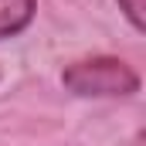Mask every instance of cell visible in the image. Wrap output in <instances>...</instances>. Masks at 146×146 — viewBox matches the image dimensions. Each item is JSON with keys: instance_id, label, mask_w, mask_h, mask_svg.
I'll use <instances>...</instances> for the list:
<instances>
[{"instance_id": "3", "label": "cell", "mask_w": 146, "mask_h": 146, "mask_svg": "<svg viewBox=\"0 0 146 146\" xmlns=\"http://www.w3.org/2000/svg\"><path fill=\"white\" fill-rule=\"evenodd\" d=\"M115 3H119V10L129 17V24H133L136 31L146 27V14H143V10H146V0H115Z\"/></svg>"}, {"instance_id": "1", "label": "cell", "mask_w": 146, "mask_h": 146, "mask_svg": "<svg viewBox=\"0 0 146 146\" xmlns=\"http://www.w3.org/2000/svg\"><path fill=\"white\" fill-rule=\"evenodd\" d=\"M61 85L72 95H82V99H119V95L139 92V75L122 58L99 54V58L72 61L61 72Z\"/></svg>"}, {"instance_id": "2", "label": "cell", "mask_w": 146, "mask_h": 146, "mask_svg": "<svg viewBox=\"0 0 146 146\" xmlns=\"http://www.w3.org/2000/svg\"><path fill=\"white\" fill-rule=\"evenodd\" d=\"M34 10H37L34 0H0V41L17 37L34 21Z\"/></svg>"}]
</instances>
